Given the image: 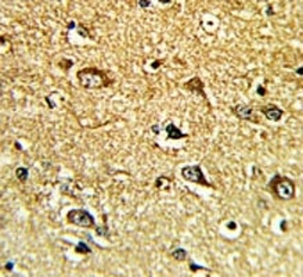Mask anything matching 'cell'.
<instances>
[{
  "label": "cell",
  "instance_id": "obj_10",
  "mask_svg": "<svg viewBox=\"0 0 303 277\" xmlns=\"http://www.w3.org/2000/svg\"><path fill=\"white\" fill-rule=\"evenodd\" d=\"M170 256L175 258L177 262H183V260L187 259V251L184 249V248H176L175 251H172Z\"/></svg>",
  "mask_w": 303,
  "mask_h": 277
},
{
  "label": "cell",
  "instance_id": "obj_18",
  "mask_svg": "<svg viewBox=\"0 0 303 277\" xmlns=\"http://www.w3.org/2000/svg\"><path fill=\"white\" fill-rule=\"evenodd\" d=\"M266 15H267V17H271V15H274V10H273V6L271 4H267L266 6Z\"/></svg>",
  "mask_w": 303,
  "mask_h": 277
},
{
  "label": "cell",
  "instance_id": "obj_9",
  "mask_svg": "<svg viewBox=\"0 0 303 277\" xmlns=\"http://www.w3.org/2000/svg\"><path fill=\"white\" fill-rule=\"evenodd\" d=\"M15 176L21 183H25L29 178V169L25 168V166H20V168L15 169Z\"/></svg>",
  "mask_w": 303,
  "mask_h": 277
},
{
  "label": "cell",
  "instance_id": "obj_13",
  "mask_svg": "<svg viewBox=\"0 0 303 277\" xmlns=\"http://www.w3.org/2000/svg\"><path fill=\"white\" fill-rule=\"evenodd\" d=\"M96 234H97L98 237H102V238H108L109 237V229L107 224H102V226H98L96 227Z\"/></svg>",
  "mask_w": 303,
  "mask_h": 277
},
{
  "label": "cell",
  "instance_id": "obj_6",
  "mask_svg": "<svg viewBox=\"0 0 303 277\" xmlns=\"http://www.w3.org/2000/svg\"><path fill=\"white\" fill-rule=\"evenodd\" d=\"M233 112L235 114V117L242 119V121H249V122H257L252 118L253 115V108L251 105L246 104H237L233 107Z\"/></svg>",
  "mask_w": 303,
  "mask_h": 277
},
{
  "label": "cell",
  "instance_id": "obj_2",
  "mask_svg": "<svg viewBox=\"0 0 303 277\" xmlns=\"http://www.w3.org/2000/svg\"><path fill=\"white\" fill-rule=\"evenodd\" d=\"M267 189L280 201H291L296 195L295 182L288 176H282L280 173H276L270 179V182L267 183Z\"/></svg>",
  "mask_w": 303,
  "mask_h": 277
},
{
  "label": "cell",
  "instance_id": "obj_8",
  "mask_svg": "<svg viewBox=\"0 0 303 277\" xmlns=\"http://www.w3.org/2000/svg\"><path fill=\"white\" fill-rule=\"evenodd\" d=\"M163 130L166 132V138H167V140H181V138L187 137V134L183 133V132L180 130L175 123H172V122L167 123L166 128H163Z\"/></svg>",
  "mask_w": 303,
  "mask_h": 277
},
{
  "label": "cell",
  "instance_id": "obj_20",
  "mask_svg": "<svg viewBox=\"0 0 303 277\" xmlns=\"http://www.w3.org/2000/svg\"><path fill=\"white\" fill-rule=\"evenodd\" d=\"M4 269L7 270V272H12V269H14V262H11V260H10V262H7L4 265Z\"/></svg>",
  "mask_w": 303,
  "mask_h": 277
},
{
  "label": "cell",
  "instance_id": "obj_16",
  "mask_svg": "<svg viewBox=\"0 0 303 277\" xmlns=\"http://www.w3.org/2000/svg\"><path fill=\"white\" fill-rule=\"evenodd\" d=\"M266 93H267V90H266V88H264L263 85H257L256 86V94L257 96H260V97H264V96H266Z\"/></svg>",
  "mask_w": 303,
  "mask_h": 277
},
{
  "label": "cell",
  "instance_id": "obj_23",
  "mask_svg": "<svg viewBox=\"0 0 303 277\" xmlns=\"http://www.w3.org/2000/svg\"><path fill=\"white\" fill-rule=\"evenodd\" d=\"M227 227L230 229V230H235V229H237V223H235V222H230V223H227Z\"/></svg>",
  "mask_w": 303,
  "mask_h": 277
},
{
  "label": "cell",
  "instance_id": "obj_4",
  "mask_svg": "<svg viewBox=\"0 0 303 277\" xmlns=\"http://www.w3.org/2000/svg\"><path fill=\"white\" fill-rule=\"evenodd\" d=\"M181 178L187 180V182L195 183L199 186H205V187H213L212 183L206 180L202 168L199 165H186L181 168Z\"/></svg>",
  "mask_w": 303,
  "mask_h": 277
},
{
  "label": "cell",
  "instance_id": "obj_11",
  "mask_svg": "<svg viewBox=\"0 0 303 277\" xmlns=\"http://www.w3.org/2000/svg\"><path fill=\"white\" fill-rule=\"evenodd\" d=\"M75 252L85 254V255H86V254H92V248H90L85 241H79V243L76 244V247H75Z\"/></svg>",
  "mask_w": 303,
  "mask_h": 277
},
{
  "label": "cell",
  "instance_id": "obj_15",
  "mask_svg": "<svg viewBox=\"0 0 303 277\" xmlns=\"http://www.w3.org/2000/svg\"><path fill=\"white\" fill-rule=\"evenodd\" d=\"M188 267H190V270H191V272H196V270H208V272H209V269H208V267L201 266V265H195L194 262H190Z\"/></svg>",
  "mask_w": 303,
  "mask_h": 277
},
{
  "label": "cell",
  "instance_id": "obj_21",
  "mask_svg": "<svg viewBox=\"0 0 303 277\" xmlns=\"http://www.w3.org/2000/svg\"><path fill=\"white\" fill-rule=\"evenodd\" d=\"M161 64H162V61L156 60V61H154V63L151 64V67H152V69H156V68H159V67H161Z\"/></svg>",
  "mask_w": 303,
  "mask_h": 277
},
{
  "label": "cell",
  "instance_id": "obj_22",
  "mask_svg": "<svg viewBox=\"0 0 303 277\" xmlns=\"http://www.w3.org/2000/svg\"><path fill=\"white\" fill-rule=\"evenodd\" d=\"M280 227H281V231H285L286 230V220L282 219V220L280 222Z\"/></svg>",
  "mask_w": 303,
  "mask_h": 277
},
{
  "label": "cell",
  "instance_id": "obj_5",
  "mask_svg": "<svg viewBox=\"0 0 303 277\" xmlns=\"http://www.w3.org/2000/svg\"><path fill=\"white\" fill-rule=\"evenodd\" d=\"M260 112L266 117L267 121H271V122H278V121H281L282 117H284V109L280 108L278 105H276V104L263 105V107L260 108Z\"/></svg>",
  "mask_w": 303,
  "mask_h": 277
},
{
  "label": "cell",
  "instance_id": "obj_24",
  "mask_svg": "<svg viewBox=\"0 0 303 277\" xmlns=\"http://www.w3.org/2000/svg\"><path fill=\"white\" fill-rule=\"evenodd\" d=\"M151 130H152L155 134H158V133H159V132H161V129H159V126H158V125H152V128H151Z\"/></svg>",
  "mask_w": 303,
  "mask_h": 277
},
{
  "label": "cell",
  "instance_id": "obj_26",
  "mask_svg": "<svg viewBox=\"0 0 303 277\" xmlns=\"http://www.w3.org/2000/svg\"><path fill=\"white\" fill-rule=\"evenodd\" d=\"M161 4H172V0H159Z\"/></svg>",
  "mask_w": 303,
  "mask_h": 277
},
{
  "label": "cell",
  "instance_id": "obj_3",
  "mask_svg": "<svg viewBox=\"0 0 303 277\" xmlns=\"http://www.w3.org/2000/svg\"><path fill=\"white\" fill-rule=\"evenodd\" d=\"M67 220L71 224H75L78 227L82 229H92L96 227V219L90 214L89 211L83 208H75V209H71L67 214Z\"/></svg>",
  "mask_w": 303,
  "mask_h": 277
},
{
  "label": "cell",
  "instance_id": "obj_14",
  "mask_svg": "<svg viewBox=\"0 0 303 277\" xmlns=\"http://www.w3.org/2000/svg\"><path fill=\"white\" fill-rule=\"evenodd\" d=\"M72 65H73V61L72 60H68V58L61 60V63H60V67H61V68H64V71H69V68Z\"/></svg>",
  "mask_w": 303,
  "mask_h": 277
},
{
  "label": "cell",
  "instance_id": "obj_1",
  "mask_svg": "<svg viewBox=\"0 0 303 277\" xmlns=\"http://www.w3.org/2000/svg\"><path fill=\"white\" fill-rule=\"evenodd\" d=\"M76 79L85 89H102L108 88L114 79L108 76V72L96 67H86L76 72Z\"/></svg>",
  "mask_w": 303,
  "mask_h": 277
},
{
  "label": "cell",
  "instance_id": "obj_17",
  "mask_svg": "<svg viewBox=\"0 0 303 277\" xmlns=\"http://www.w3.org/2000/svg\"><path fill=\"white\" fill-rule=\"evenodd\" d=\"M78 32H79L80 36H83V38H92V36H90V33H89V31L86 29L85 27H82V25H79V27H78Z\"/></svg>",
  "mask_w": 303,
  "mask_h": 277
},
{
  "label": "cell",
  "instance_id": "obj_19",
  "mask_svg": "<svg viewBox=\"0 0 303 277\" xmlns=\"http://www.w3.org/2000/svg\"><path fill=\"white\" fill-rule=\"evenodd\" d=\"M137 4L140 6L141 8H147L148 6H151V2H150V0H147V2H141V0H140V2H137Z\"/></svg>",
  "mask_w": 303,
  "mask_h": 277
},
{
  "label": "cell",
  "instance_id": "obj_27",
  "mask_svg": "<svg viewBox=\"0 0 303 277\" xmlns=\"http://www.w3.org/2000/svg\"><path fill=\"white\" fill-rule=\"evenodd\" d=\"M296 73H298L299 76H302V67H299V68L296 69Z\"/></svg>",
  "mask_w": 303,
  "mask_h": 277
},
{
  "label": "cell",
  "instance_id": "obj_12",
  "mask_svg": "<svg viewBox=\"0 0 303 277\" xmlns=\"http://www.w3.org/2000/svg\"><path fill=\"white\" fill-rule=\"evenodd\" d=\"M169 183H170V180H169V178H166V176H159V178H156V180H155V187L156 189H162V187H165V189H167L169 187Z\"/></svg>",
  "mask_w": 303,
  "mask_h": 277
},
{
  "label": "cell",
  "instance_id": "obj_25",
  "mask_svg": "<svg viewBox=\"0 0 303 277\" xmlns=\"http://www.w3.org/2000/svg\"><path fill=\"white\" fill-rule=\"evenodd\" d=\"M75 27H76V24H75V21H71L69 24H68V29L69 31H72V29H75Z\"/></svg>",
  "mask_w": 303,
  "mask_h": 277
},
{
  "label": "cell",
  "instance_id": "obj_7",
  "mask_svg": "<svg viewBox=\"0 0 303 277\" xmlns=\"http://www.w3.org/2000/svg\"><path fill=\"white\" fill-rule=\"evenodd\" d=\"M204 86L205 83L201 80L199 76H192L191 79H188L186 82L184 88L191 93H196V94H201L204 98H206V94H205V90H204Z\"/></svg>",
  "mask_w": 303,
  "mask_h": 277
}]
</instances>
